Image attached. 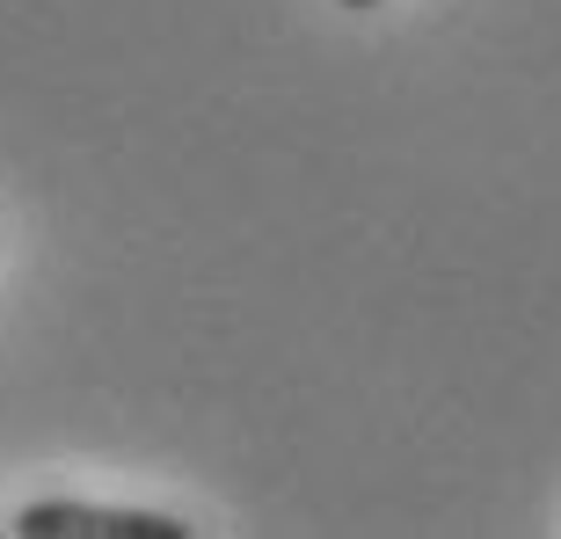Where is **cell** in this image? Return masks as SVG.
<instances>
[{
  "label": "cell",
  "mask_w": 561,
  "mask_h": 539,
  "mask_svg": "<svg viewBox=\"0 0 561 539\" xmlns=\"http://www.w3.org/2000/svg\"><path fill=\"white\" fill-rule=\"evenodd\" d=\"M22 539H183L168 511H103V503H30L15 518Z\"/></svg>",
  "instance_id": "cell-1"
},
{
  "label": "cell",
  "mask_w": 561,
  "mask_h": 539,
  "mask_svg": "<svg viewBox=\"0 0 561 539\" xmlns=\"http://www.w3.org/2000/svg\"><path fill=\"white\" fill-rule=\"evenodd\" d=\"M343 8H379V0H343Z\"/></svg>",
  "instance_id": "cell-2"
}]
</instances>
